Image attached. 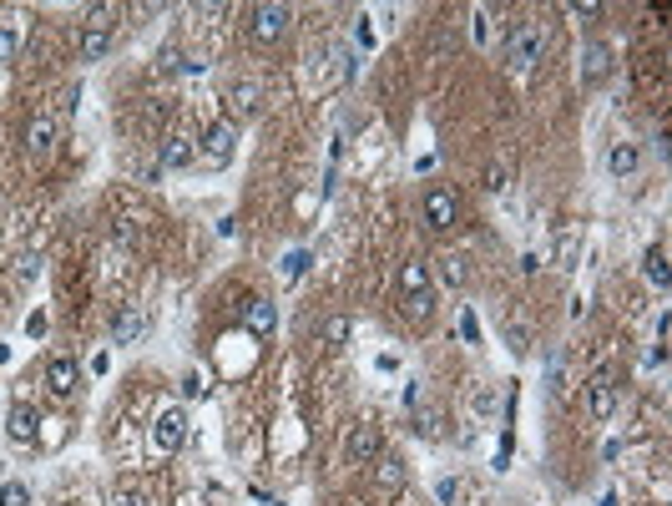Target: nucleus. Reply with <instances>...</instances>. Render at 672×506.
<instances>
[{
	"label": "nucleus",
	"instance_id": "1",
	"mask_svg": "<svg viewBox=\"0 0 672 506\" xmlns=\"http://www.w3.org/2000/svg\"><path fill=\"white\" fill-rule=\"evenodd\" d=\"M536 56H541V26H536V20H521L516 31L506 36V66L521 77V71L536 66Z\"/></svg>",
	"mask_w": 672,
	"mask_h": 506
},
{
	"label": "nucleus",
	"instance_id": "2",
	"mask_svg": "<svg viewBox=\"0 0 672 506\" xmlns=\"http://www.w3.org/2000/svg\"><path fill=\"white\" fill-rule=\"evenodd\" d=\"M288 20H294L288 5H253L248 11V36L258 41V46H273V41L288 36Z\"/></svg>",
	"mask_w": 672,
	"mask_h": 506
},
{
	"label": "nucleus",
	"instance_id": "3",
	"mask_svg": "<svg viewBox=\"0 0 672 506\" xmlns=\"http://www.w3.org/2000/svg\"><path fill=\"white\" fill-rule=\"evenodd\" d=\"M400 294H405L409 314L425 319L430 309H435V294H430V273H425V264H405L400 269Z\"/></svg>",
	"mask_w": 672,
	"mask_h": 506
},
{
	"label": "nucleus",
	"instance_id": "4",
	"mask_svg": "<svg viewBox=\"0 0 672 506\" xmlns=\"http://www.w3.org/2000/svg\"><path fill=\"white\" fill-rule=\"evenodd\" d=\"M233 143H238V126L233 122H213L203 126V167H228L233 162Z\"/></svg>",
	"mask_w": 672,
	"mask_h": 506
},
{
	"label": "nucleus",
	"instance_id": "5",
	"mask_svg": "<svg viewBox=\"0 0 672 506\" xmlns=\"http://www.w3.org/2000/svg\"><path fill=\"white\" fill-rule=\"evenodd\" d=\"M223 107H228V122H253L263 111V86L258 81H233L228 96H223Z\"/></svg>",
	"mask_w": 672,
	"mask_h": 506
},
{
	"label": "nucleus",
	"instance_id": "6",
	"mask_svg": "<svg viewBox=\"0 0 672 506\" xmlns=\"http://www.w3.org/2000/svg\"><path fill=\"white\" fill-rule=\"evenodd\" d=\"M182 441H188V415L173 405V411H162L152 420V445L162 456H173V451H182Z\"/></svg>",
	"mask_w": 672,
	"mask_h": 506
},
{
	"label": "nucleus",
	"instance_id": "7",
	"mask_svg": "<svg viewBox=\"0 0 672 506\" xmlns=\"http://www.w3.org/2000/svg\"><path fill=\"white\" fill-rule=\"evenodd\" d=\"M617 385H622L617 370H596L592 375V385H587V411H592L596 420H607V415L617 411Z\"/></svg>",
	"mask_w": 672,
	"mask_h": 506
},
{
	"label": "nucleus",
	"instance_id": "8",
	"mask_svg": "<svg viewBox=\"0 0 672 506\" xmlns=\"http://www.w3.org/2000/svg\"><path fill=\"white\" fill-rule=\"evenodd\" d=\"M611 46L607 41H592V46L581 51V86H587V92H602V86H607V77H611Z\"/></svg>",
	"mask_w": 672,
	"mask_h": 506
},
{
	"label": "nucleus",
	"instance_id": "9",
	"mask_svg": "<svg viewBox=\"0 0 672 506\" xmlns=\"http://www.w3.org/2000/svg\"><path fill=\"white\" fill-rule=\"evenodd\" d=\"M77 385H81L77 360H71V355H51V360H46V390H51V396L71 400V396H77Z\"/></svg>",
	"mask_w": 672,
	"mask_h": 506
},
{
	"label": "nucleus",
	"instance_id": "10",
	"mask_svg": "<svg viewBox=\"0 0 672 506\" xmlns=\"http://www.w3.org/2000/svg\"><path fill=\"white\" fill-rule=\"evenodd\" d=\"M425 218H430V228H455V218H460V203H455L450 188H430L425 192Z\"/></svg>",
	"mask_w": 672,
	"mask_h": 506
},
{
	"label": "nucleus",
	"instance_id": "11",
	"mask_svg": "<svg viewBox=\"0 0 672 506\" xmlns=\"http://www.w3.org/2000/svg\"><path fill=\"white\" fill-rule=\"evenodd\" d=\"M375 456H379V430L369 426V420H360L344 441V461L349 466H364V461H375Z\"/></svg>",
	"mask_w": 672,
	"mask_h": 506
},
{
	"label": "nucleus",
	"instance_id": "12",
	"mask_svg": "<svg viewBox=\"0 0 672 506\" xmlns=\"http://www.w3.org/2000/svg\"><path fill=\"white\" fill-rule=\"evenodd\" d=\"M26 152H31V158H51V152H56V117H31V126H26Z\"/></svg>",
	"mask_w": 672,
	"mask_h": 506
},
{
	"label": "nucleus",
	"instance_id": "13",
	"mask_svg": "<svg viewBox=\"0 0 672 506\" xmlns=\"http://www.w3.org/2000/svg\"><path fill=\"white\" fill-rule=\"evenodd\" d=\"M142 334H147V314L142 309H122L111 319V345H137Z\"/></svg>",
	"mask_w": 672,
	"mask_h": 506
},
{
	"label": "nucleus",
	"instance_id": "14",
	"mask_svg": "<svg viewBox=\"0 0 672 506\" xmlns=\"http://www.w3.org/2000/svg\"><path fill=\"white\" fill-rule=\"evenodd\" d=\"M637 167H642L637 143H611V152H607V173H611V177H632Z\"/></svg>",
	"mask_w": 672,
	"mask_h": 506
},
{
	"label": "nucleus",
	"instance_id": "15",
	"mask_svg": "<svg viewBox=\"0 0 672 506\" xmlns=\"http://www.w3.org/2000/svg\"><path fill=\"white\" fill-rule=\"evenodd\" d=\"M162 167H167V173H177V167H192V162H198V152H192V143L188 137H167V143H162Z\"/></svg>",
	"mask_w": 672,
	"mask_h": 506
},
{
	"label": "nucleus",
	"instance_id": "16",
	"mask_svg": "<svg viewBox=\"0 0 672 506\" xmlns=\"http://www.w3.org/2000/svg\"><path fill=\"white\" fill-rule=\"evenodd\" d=\"M243 324H248L253 334H273V324H279V309H273V299H253L248 309H243Z\"/></svg>",
	"mask_w": 672,
	"mask_h": 506
},
{
	"label": "nucleus",
	"instance_id": "17",
	"mask_svg": "<svg viewBox=\"0 0 672 506\" xmlns=\"http://www.w3.org/2000/svg\"><path fill=\"white\" fill-rule=\"evenodd\" d=\"M642 273H647V279H652V289H668V243H652V249H647V258H642Z\"/></svg>",
	"mask_w": 672,
	"mask_h": 506
},
{
	"label": "nucleus",
	"instance_id": "18",
	"mask_svg": "<svg viewBox=\"0 0 672 506\" xmlns=\"http://www.w3.org/2000/svg\"><path fill=\"white\" fill-rule=\"evenodd\" d=\"M107 51H111V31H107V26H86V31H81V61H101Z\"/></svg>",
	"mask_w": 672,
	"mask_h": 506
},
{
	"label": "nucleus",
	"instance_id": "19",
	"mask_svg": "<svg viewBox=\"0 0 672 506\" xmlns=\"http://www.w3.org/2000/svg\"><path fill=\"white\" fill-rule=\"evenodd\" d=\"M5 430H11V441H36V405H11Z\"/></svg>",
	"mask_w": 672,
	"mask_h": 506
},
{
	"label": "nucleus",
	"instance_id": "20",
	"mask_svg": "<svg viewBox=\"0 0 672 506\" xmlns=\"http://www.w3.org/2000/svg\"><path fill=\"white\" fill-rule=\"evenodd\" d=\"M440 279L450 289H466L470 284V258L466 253H445V258H440Z\"/></svg>",
	"mask_w": 672,
	"mask_h": 506
},
{
	"label": "nucleus",
	"instance_id": "21",
	"mask_svg": "<svg viewBox=\"0 0 672 506\" xmlns=\"http://www.w3.org/2000/svg\"><path fill=\"white\" fill-rule=\"evenodd\" d=\"M349 334H354V324H349V314H328L324 324H319V339H324V345H349Z\"/></svg>",
	"mask_w": 672,
	"mask_h": 506
},
{
	"label": "nucleus",
	"instance_id": "22",
	"mask_svg": "<svg viewBox=\"0 0 672 506\" xmlns=\"http://www.w3.org/2000/svg\"><path fill=\"white\" fill-rule=\"evenodd\" d=\"M547 385L551 390H566V349H551L547 355Z\"/></svg>",
	"mask_w": 672,
	"mask_h": 506
},
{
	"label": "nucleus",
	"instance_id": "23",
	"mask_svg": "<svg viewBox=\"0 0 672 506\" xmlns=\"http://www.w3.org/2000/svg\"><path fill=\"white\" fill-rule=\"evenodd\" d=\"M379 481L385 486H405V461H394V456H379Z\"/></svg>",
	"mask_w": 672,
	"mask_h": 506
},
{
	"label": "nucleus",
	"instance_id": "24",
	"mask_svg": "<svg viewBox=\"0 0 672 506\" xmlns=\"http://www.w3.org/2000/svg\"><path fill=\"white\" fill-rule=\"evenodd\" d=\"M0 506H31V491L20 481H0Z\"/></svg>",
	"mask_w": 672,
	"mask_h": 506
},
{
	"label": "nucleus",
	"instance_id": "25",
	"mask_svg": "<svg viewBox=\"0 0 672 506\" xmlns=\"http://www.w3.org/2000/svg\"><path fill=\"white\" fill-rule=\"evenodd\" d=\"M157 71H162V77L182 71V51H177V46H162V51H157Z\"/></svg>",
	"mask_w": 672,
	"mask_h": 506
},
{
	"label": "nucleus",
	"instance_id": "26",
	"mask_svg": "<svg viewBox=\"0 0 672 506\" xmlns=\"http://www.w3.org/2000/svg\"><path fill=\"white\" fill-rule=\"evenodd\" d=\"M36 269H41V253H20V258H16V279H20V284H31Z\"/></svg>",
	"mask_w": 672,
	"mask_h": 506
},
{
	"label": "nucleus",
	"instance_id": "27",
	"mask_svg": "<svg viewBox=\"0 0 672 506\" xmlns=\"http://www.w3.org/2000/svg\"><path fill=\"white\" fill-rule=\"evenodd\" d=\"M455 496H460V481H450V476H445V481H435V502H440V506H455Z\"/></svg>",
	"mask_w": 672,
	"mask_h": 506
},
{
	"label": "nucleus",
	"instance_id": "28",
	"mask_svg": "<svg viewBox=\"0 0 672 506\" xmlns=\"http://www.w3.org/2000/svg\"><path fill=\"white\" fill-rule=\"evenodd\" d=\"M117 506H152V502H147L137 486H122V491H117Z\"/></svg>",
	"mask_w": 672,
	"mask_h": 506
},
{
	"label": "nucleus",
	"instance_id": "29",
	"mask_svg": "<svg viewBox=\"0 0 672 506\" xmlns=\"http://www.w3.org/2000/svg\"><path fill=\"white\" fill-rule=\"evenodd\" d=\"M11 56H16V31L0 26V61H11Z\"/></svg>",
	"mask_w": 672,
	"mask_h": 506
},
{
	"label": "nucleus",
	"instance_id": "30",
	"mask_svg": "<svg viewBox=\"0 0 672 506\" xmlns=\"http://www.w3.org/2000/svg\"><path fill=\"white\" fill-rule=\"evenodd\" d=\"M304 264H309V253H288V258H283V273H288V279H298V273H304Z\"/></svg>",
	"mask_w": 672,
	"mask_h": 506
},
{
	"label": "nucleus",
	"instance_id": "31",
	"mask_svg": "<svg viewBox=\"0 0 672 506\" xmlns=\"http://www.w3.org/2000/svg\"><path fill=\"white\" fill-rule=\"evenodd\" d=\"M182 396H207V380L203 375H188V380H182Z\"/></svg>",
	"mask_w": 672,
	"mask_h": 506
},
{
	"label": "nucleus",
	"instance_id": "32",
	"mask_svg": "<svg viewBox=\"0 0 672 506\" xmlns=\"http://www.w3.org/2000/svg\"><path fill=\"white\" fill-rule=\"evenodd\" d=\"M506 339H511V349H516V355H521V349H531V334H521L516 324H511V330H506Z\"/></svg>",
	"mask_w": 672,
	"mask_h": 506
},
{
	"label": "nucleus",
	"instance_id": "33",
	"mask_svg": "<svg viewBox=\"0 0 672 506\" xmlns=\"http://www.w3.org/2000/svg\"><path fill=\"white\" fill-rule=\"evenodd\" d=\"M485 188H490V192L506 188V167H490V173H485Z\"/></svg>",
	"mask_w": 672,
	"mask_h": 506
},
{
	"label": "nucleus",
	"instance_id": "34",
	"mask_svg": "<svg viewBox=\"0 0 672 506\" xmlns=\"http://www.w3.org/2000/svg\"><path fill=\"white\" fill-rule=\"evenodd\" d=\"M349 506H360V502H349Z\"/></svg>",
	"mask_w": 672,
	"mask_h": 506
}]
</instances>
